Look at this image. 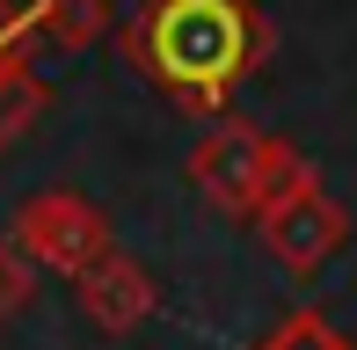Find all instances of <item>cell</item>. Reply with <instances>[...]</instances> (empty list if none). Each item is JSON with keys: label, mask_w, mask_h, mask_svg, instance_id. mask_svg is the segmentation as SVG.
I'll return each instance as SVG.
<instances>
[{"label": "cell", "mask_w": 357, "mask_h": 350, "mask_svg": "<svg viewBox=\"0 0 357 350\" xmlns=\"http://www.w3.org/2000/svg\"><path fill=\"white\" fill-rule=\"evenodd\" d=\"M139 66L190 109H219L226 88L255 66L263 29H255L248 0H153L132 29Z\"/></svg>", "instance_id": "cell-1"}, {"label": "cell", "mask_w": 357, "mask_h": 350, "mask_svg": "<svg viewBox=\"0 0 357 350\" xmlns=\"http://www.w3.org/2000/svg\"><path fill=\"white\" fill-rule=\"evenodd\" d=\"M73 299H80V314H88L102 336H132V328H146L153 307H160L153 277H146L124 248H109V256H95L88 270H80V277H73Z\"/></svg>", "instance_id": "cell-5"}, {"label": "cell", "mask_w": 357, "mask_h": 350, "mask_svg": "<svg viewBox=\"0 0 357 350\" xmlns=\"http://www.w3.org/2000/svg\"><path fill=\"white\" fill-rule=\"evenodd\" d=\"M263 350H350V343L335 336L328 321H314V314H299V321H284V328H278V336H270Z\"/></svg>", "instance_id": "cell-8"}, {"label": "cell", "mask_w": 357, "mask_h": 350, "mask_svg": "<svg viewBox=\"0 0 357 350\" xmlns=\"http://www.w3.org/2000/svg\"><path fill=\"white\" fill-rule=\"evenodd\" d=\"M29 299H37V263L15 241H0V321H8V314H29Z\"/></svg>", "instance_id": "cell-7"}, {"label": "cell", "mask_w": 357, "mask_h": 350, "mask_svg": "<svg viewBox=\"0 0 357 350\" xmlns=\"http://www.w3.org/2000/svg\"><path fill=\"white\" fill-rule=\"evenodd\" d=\"M263 153H270V132H248V124H212V132L197 139V153H190V175H197V190L219 204V212H248L263 204Z\"/></svg>", "instance_id": "cell-4"}, {"label": "cell", "mask_w": 357, "mask_h": 350, "mask_svg": "<svg viewBox=\"0 0 357 350\" xmlns=\"http://www.w3.org/2000/svg\"><path fill=\"white\" fill-rule=\"evenodd\" d=\"M29 22H37V37L66 44V52H88V44H102V29H109V0H37Z\"/></svg>", "instance_id": "cell-6"}, {"label": "cell", "mask_w": 357, "mask_h": 350, "mask_svg": "<svg viewBox=\"0 0 357 350\" xmlns=\"http://www.w3.org/2000/svg\"><path fill=\"white\" fill-rule=\"evenodd\" d=\"M255 227H263L270 256H278L284 270H299V277H314V270L350 241V212H343L321 183H306V190H291V197L263 204V212H255Z\"/></svg>", "instance_id": "cell-3"}, {"label": "cell", "mask_w": 357, "mask_h": 350, "mask_svg": "<svg viewBox=\"0 0 357 350\" xmlns=\"http://www.w3.org/2000/svg\"><path fill=\"white\" fill-rule=\"evenodd\" d=\"M15 248H22L37 270H59V277H80L95 256H109V219L95 212L80 190H37V197L15 212Z\"/></svg>", "instance_id": "cell-2"}]
</instances>
